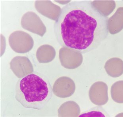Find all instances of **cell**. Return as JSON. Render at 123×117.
Segmentation results:
<instances>
[{
    "mask_svg": "<svg viewBox=\"0 0 123 117\" xmlns=\"http://www.w3.org/2000/svg\"><path fill=\"white\" fill-rule=\"evenodd\" d=\"M53 89L49 79L34 72L21 78L15 86V98L25 108L43 109L52 98Z\"/></svg>",
    "mask_w": 123,
    "mask_h": 117,
    "instance_id": "2",
    "label": "cell"
},
{
    "mask_svg": "<svg viewBox=\"0 0 123 117\" xmlns=\"http://www.w3.org/2000/svg\"><path fill=\"white\" fill-rule=\"evenodd\" d=\"M93 9L91 2L79 1L62 8L54 25L56 39L61 46L82 54L98 45L100 32Z\"/></svg>",
    "mask_w": 123,
    "mask_h": 117,
    "instance_id": "1",
    "label": "cell"
},
{
    "mask_svg": "<svg viewBox=\"0 0 123 117\" xmlns=\"http://www.w3.org/2000/svg\"><path fill=\"white\" fill-rule=\"evenodd\" d=\"M91 4L95 10L104 16L110 15L116 6V2L113 0H95Z\"/></svg>",
    "mask_w": 123,
    "mask_h": 117,
    "instance_id": "6",
    "label": "cell"
},
{
    "mask_svg": "<svg viewBox=\"0 0 123 117\" xmlns=\"http://www.w3.org/2000/svg\"><path fill=\"white\" fill-rule=\"evenodd\" d=\"M107 28L111 34L119 33L123 29V7H120L107 21Z\"/></svg>",
    "mask_w": 123,
    "mask_h": 117,
    "instance_id": "4",
    "label": "cell"
},
{
    "mask_svg": "<svg viewBox=\"0 0 123 117\" xmlns=\"http://www.w3.org/2000/svg\"><path fill=\"white\" fill-rule=\"evenodd\" d=\"M91 102L97 106H103L108 101V87L104 82H98L93 84L89 92Z\"/></svg>",
    "mask_w": 123,
    "mask_h": 117,
    "instance_id": "3",
    "label": "cell"
},
{
    "mask_svg": "<svg viewBox=\"0 0 123 117\" xmlns=\"http://www.w3.org/2000/svg\"><path fill=\"white\" fill-rule=\"evenodd\" d=\"M105 69L109 76L118 77L123 74V61L117 57L111 58L105 63Z\"/></svg>",
    "mask_w": 123,
    "mask_h": 117,
    "instance_id": "5",
    "label": "cell"
},
{
    "mask_svg": "<svg viewBox=\"0 0 123 117\" xmlns=\"http://www.w3.org/2000/svg\"><path fill=\"white\" fill-rule=\"evenodd\" d=\"M111 96L112 100L117 103H123V81H117L112 85Z\"/></svg>",
    "mask_w": 123,
    "mask_h": 117,
    "instance_id": "7",
    "label": "cell"
}]
</instances>
